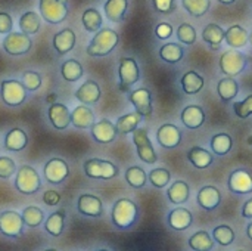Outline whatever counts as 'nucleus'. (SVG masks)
<instances>
[{"label":"nucleus","mask_w":252,"mask_h":251,"mask_svg":"<svg viewBox=\"0 0 252 251\" xmlns=\"http://www.w3.org/2000/svg\"><path fill=\"white\" fill-rule=\"evenodd\" d=\"M155 34H157L158 38H162V40L164 38H168L173 34V27L170 24H167V22H162V24H159L155 28Z\"/></svg>","instance_id":"obj_53"},{"label":"nucleus","mask_w":252,"mask_h":251,"mask_svg":"<svg viewBox=\"0 0 252 251\" xmlns=\"http://www.w3.org/2000/svg\"><path fill=\"white\" fill-rule=\"evenodd\" d=\"M65 226V210L53 212L44 222V231L52 237H61Z\"/></svg>","instance_id":"obj_26"},{"label":"nucleus","mask_w":252,"mask_h":251,"mask_svg":"<svg viewBox=\"0 0 252 251\" xmlns=\"http://www.w3.org/2000/svg\"><path fill=\"white\" fill-rule=\"evenodd\" d=\"M100 95H102L100 87H99V84H97L96 81H93V80L84 81V83L77 89V92H75V98H77L81 104H84V105H93V104H96V102L100 99Z\"/></svg>","instance_id":"obj_19"},{"label":"nucleus","mask_w":252,"mask_h":251,"mask_svg":"<svg viewBox=\"0 0 252 251\" xmlns=\"http://www.w3.org/2000/svg\"><path fill=\"white\" fill-rule=\"evenodd\" d=\"M22 219H24V223L30 228H38L43 222H44V213L40 207H35V206H30V207H25L22 210Z\"/></svg>","instance_id":"obj_39"},{"label":"nucleus","mask_w":252,"mask_h":251,"mask_svg":"<svg viewBox=\"0 0 252 251\" xmlns=\"http://www.w3.org/2000/svg\"><path fill=\"white\" fill-rule=\"evenodd\" d=\"M22 84L27 87L28 92H35L41 87V75L37 72V71H31V70H27L22 72Z\"/></svg>","instance_id":"obj_46"},{"label":"nucleus","mask_w":252,"mask_h":251,"mask_svg":"<svg viewBox=\"0 0 252 251\" xmlns=\"http://www.w3.org/2000/svg\"><path fill=\"white\" fill-rule=\"evenodd\" d=\"M188 158L196 169H207L214 161V157L205 148H201V146L190 148L188 152Z\"/></svg>","instance_id":"obj_29"},{"label":"nucleus","mask_w":252,"mask_h":251,"mask_svg":"<svg viewBox=\"0 0 252 251\" xmlns=\"http://www.w3.org/2000/svg\"><path fill=\"white\" fill-rule=\"evenodd\" d=\"M81 21H83L84 28L87 31H90V33H96L102 27V15L94 7L86 9L84 13H83V16H81Z\"/></svg>","instance_id":"obj_38"},{"label":"nucleus","mask_w":252,"mask_h":251,"mask_svg":"<svg viewBox=\"0 0 252 251\" xmlns=\"http://www.w3.org/2000/svg\"><path fill=\"white\" fill-rule=\"evenodd\" d=\"M182 87L186 95H196L204 87V78L198 72L189 71L182 77Z\"/></svg>","instance_id":"obj_35"},{"label":"nucleus","mask_w":252,"mask_h":251,"mask_svg":"<svg viewBox=\"0 0 252 251\" xmlns=\"http://www.w3.org/2000/svg\"><path fill=\"white\" fill-rule=\"evenodd\" d=\"M242 216L245 219H252V200L245 203V206L242 209Z\"/></svg>","instance_id":"obj_54"},{"label":"nucleus","mask_w":252,"mask_h":251,"mask_svg":"<svg viewBox=\"0 0 252 251\" xmlns=\"http://www.w3.org/2000/svg\"><path fill=\"white\" fill-rule=\"evenodd\" d=\"M41 18L49 24H61L68 15V0H40Z\"/></svg>","instance_id":"obj_6"},{"label":"nucleus","mask_w":252,"mask_h":251,"mask_svg":"<svg viewBox=\"0 0 252 251\" xmlns=\"http://www.w3.org/2000/svg\"><path fill=\"white\" fill-rule=\"evenodd\" d=\"M217 92H219V96L221 98L223 102H229V101H232L238 95L239 86H238V83L232 77H226V78L219 81Z\"/></svg>","instance_id":"obj_36"},{"label":"nucleus","mask_w":252,"mask_h":251,"mask_svg":"<svg viewBox=\"0 0 252 251\" xmlns=\"http://www.w3.org/2000/svg\"><path fill=\"white\" fill-rule=\"evenodd\" d=\"M226 37V31L217 24H208L202 31V38L211 44L213 49H219Z\"/></svg>","instance_id":"obj_33"},{"label":"nucleus","mask_w":252,"mask_h":251,"mask_svg":"<svg viewBox=\"0 0 252 251\" xmlns=\"http://www.w3.org/2000/svg\"><path fill=\"white\" fill-rule=\"evenodd\" d=\"M154 6L161 13H170L176 7V0H154Z\"/></svg>","instance_id":"obj_50"},{"label":"nucleus","mask_w":252,"mask_h":251,"mask_svg":"<svg viewBox=\"0 0 252 251\" xmlns=\"http://www.w3.org/2000/svg\"><path fill=\"white\" fill-rule=\"evenodd\" d=\"M193 216L188 209H174L168 215V225L176 231H186L192 225Z\"/></svg>","instance_id":"obj_25"},{"label":"nucleus","mask_w":252,"mask_h":251,"mask_svg":"<svg viewBox=\"0 0 252 251\" xmlns=\"http://www.w3.org/2000/svg\"><path fill=\"white\" fill-rule=\"evenodd\" d=\"M227 186L235 194H250L252 192V176L245 170H236L230 175Z\"/></svg>","instance_id":"obj_17"},{"label":"nucleus","mask_w":252,"mask_h":251,"mask_svg":"<svg viewBox=\"0 0 252 251\" xmlns=\"http://www.w3.org/2000/svg\"><path fill=\"white\" fill-rule=\"evenodd\" d=\"M15 188L18 192L24 195H32L40 191L41 188V179L31 166H22L16 170L15 178Z\"/></svg>","instance_id":"obj_4"},{"label":"nucleus","mask_w":252,"mask_h":251,"mask_svg":"<svg viewBox=\"0 0 252 251\" xmlns=\"http://www.w3.org/2000/svg\"><path fill=\"white\" fill-rule=\"evenodd\" d=\"M16 173V164L9 157H0V179H9Z\"/></svg>","instance_id":"obj_48"},{"label":"nucleus","mask_w":252,"mask_h":251,"mask_svg":"<svg viewBox=\"0 0 252 251\" xmlns=\"http://www.w3.org/2000/svg\"><path fill=\"white\" fill-rule=\"evenodd\" d=\"M233 109L239 118H248L252 114V95H250L242 102H236L233 105Z\"/></svg>","instance_id":"obj_49"},{"label":"nucleus","mask_w":252,"mask_h":251,"mask_svg":"<svg viewBox=\"0 0 252 251\" xmlns=\"http://www.w3.org/2000/svg\"><path fill=\"white\" fill-rule=\"evenodd\" d=\"M27 145H28V136L19 127L10 129L4 136V148L10 152H19L25 149Z\"/></svg>","instance_id":"obj_23"},{"label":"nucleus","mask_w":252,"mask_h":251,"mask_svg":"<svg viewBox=\"0 0 252 251\" xmlns=\"http://www.w3.org/2000/svg\"><path fill=\"white\" fill-rule=\"evenodd\" d=\"M189 247L196 251L211 250L214 247V241L205 231H199L189 240Z\"/></svg>","instance_id":"obj_42"},{"label":"nucleus","mask_w":252,"mask_h":251,"mask_svg":"<svg viewBox=\"0 0 252 251\" xmlns=\"http://www.w3.org/2000/svg\"><path fill=\"white\" fill-rule=\"evenodd\" d=\"M159 56L168 64H177L183 58V47L177 43H167L159 49Z\"/></svg>","instance_id":"obj_37"},{"label":"nucleus","mask_w":252,"mask_h":251,"mask_svg":"<svg viewBox=\"0 0 252 251\" xmlns=\"http://www.w3.org/2000/svg\"><path fill=\"white\" fill-rule=\"evenodd\" d=\"M180 118L188 129H199L205 121V112L198 105H189L182 111Z\"/></svg>","instance_id":"obj_24"},{"label":"nucleus","mask_w":252,"mask_h":251,"mask_svg":"<svg viewBox=\"0 0 252 251\" xmlns=\"http://www.w3.org/2000/svg\"><path fill=\"white\" fill-rule=\"evenodd\" d=\"M84 173L90 179H100V180H109L115 176H118V167L106 160L100 158H90L83 164Z\"/></svg>","instance_id":"obj_5"},{"label":"nucleus","mask_w":252,"mask_h":251,"mask_svg":"<svg viewBox=\"0 0 252 251\" xmlns=\"http://www.w3.org/2000/svg\"><path fill=\"white\" fill-rule=\"evenodd\" d=\"M177 37L185 44H193L196 41V31L190 24H182L177 30Z\"/></svg>","instance_id":"obj_47"},{"label":"nucleus","mask_w":252,"mask_h":251,"mask_svg":"<svg viewBox=\"0 0 252 251\" xmlns=\"http://www.w3.org/2000/svg\"><path fill=\"white\" fill-rule=\"evenodd\" d=\"M59 201H61V195H59L56 191H46V192L43 194V203H44L46 206L55 207V206L59 204Z\"/></svg>","instance_id":"obj_52"},{"label":"nucleus","mask_w":252,"mask_h":251,"mask_svg":"<svg viewBox=\"0 0 252 251\" xmlns=\"http://www.w3.org/2000/svg\"><path fill=\"white\" fill-rule=\"evenodd\" d=\"M232 145H233L232 136L227 133H219L211 139V149L217 155H226L232 149Z\"/></svg>","instance_id":"obj_40"},{"label":"nucleus","mask_w":252,"mask_h":251,"mask_svg":"<svg viewBox=\"0 0 252 251\" xmlns=\"http://www.w3.org/2000/svg\"><path fill=\"white\" fill-rule=\"evenodd\" d=\"M247 234H248V238L252 241V223L248 225V229H247Z\"/></svg>","instance_id":"obj_55"},{"label":"nucleus","mask_w":252,"mask_h":251,"mask_svg":"<svg viewBox=\"0 0 252 251\" xmlns=\"http://www.w3.org/2000/svg\"><path fill=\"white\" fill-rule=\"evenodd\" d=\"M118 41H120V37H118L117 31H114L111 28H102L96 33V36L89 43L87 55L94 56V58L106 56L115 49Z\"/></svg>","instance_id":"obj_1"},{"label":"nucleus","mask_w":252,"mask_h":251,"mask_svg":"<svg viewBox=\"0 0 252 251\" xmlns=\"http://www.w3.org/2000/svg\"><path fill=\"white\" fill-rule=\"evenodd\" d=\"M128 1L127 0H108L103 6L105 15L112 22H121L126 16Z\"/></svg>","instance_id":"obj_27"},{"label":"nucleus","mask_w":252,"mask_h":251,"mask_svg":"<svg viewBox=\"0 0 252 251\" xmlns=\"http://www.w3.org/2000/svg\"><path fill=\"white\" fill-rule=\"evenodd\" d=\"M47 117L50 124L58 130H65L71 124V112L68 107L59 102H53L47 108Z\"/></svg>","instance_id":"obj_13"},{"label":"nucleus","mask_w":252,"mask_h":251,"mask_svg":"<svg viewBox=\"0 0 252 251\" xmlns=\"http://www.w3.org/2000/svg\"><path fill=\"white\" fill-rule=\"evenodd\" d=\"M189 194H190L189 185L186 182H183V180L174 182L168 188V191H167V197H168L170 203H173V204H183V203H186L189 200Z\"/></svg>","instance_id":"obj_31"},{"label":"nucleus","mask_w":252,"mask_h":251,"mask_svg":"<svg viewBox=\"0 0 252 251\" xmlns=\"http://www.w3.org/2000/svg\"><path fill=\"white\" fill-rule=\"evenodd\" d=\"M126 180L127 183L131 186V188H136V189H140L146 185V173L143 172V169L137 167V166H133V167H128L126 170Z\"/></svg>","instance_id":"obj_41"},{"label":"nucleus","mask_w":252,"mask_h":251,"mask_svg":"<svg viewBox=\"0 0 252 251\" xmlns=\"http://www.w3.org/2000/svg\"><path fill=\"white\" fill-rule=\"evenodd\" d=\"M226 41L229 46L238 49V47H244L248 40H250V36L247 33V30L241 25H232L227 31H226Z\"/></svg>","instance_id":"obj_30"},{"label":"nucleus","mask_w":252,"mask_h":251,"mask_svg":"<svg viewBox=\"0 0 252 251\" xmlns=\"http://www.w3.org/2000/svg\"><path fill=\"white\" fill-rule=\"evenodd\" d=\"M24 219L22 215L13 210H6L0 213V234L18 240L24 234Z\"/></svg>","instance_id":"obj_7"},{"label":"nucleus","mask_w":252,"mask_h":251,"mask_svg":"<svg viewBox=\"0 0 252 251\" xmlns=\"http://www.w3.org/2000/svg\"><path fill=\"white\" fill-rule=\"evenodd\" d=\"M213 235H214V240L220 246H223V247H227V246H230L235 241V231L230 226H227V225L217 226L214 229Z\"/></svg>","instance_id":"obj_44"},{"label":"nucleus","mask_w":252,"mask_h":251,"mask_svg":"<svg viewBox=\"0 0 252 251\" xmlns=\"http://www.w3.org/2000/svg\"><path fill=\"white\" fill-rule=\"evenodd\" d=\"M13 22L12 16L6 12H0V34H7L12 31Z\"/></svg>","instance_id":"obj_51"},{"label":"nucleus","mask_w":252,"mask_h":251,"mask_svg":"<svg viewBox=\"0 0 252 251\" xmlns=\"http://www.w3.org/2000/svg\"><path fill=\"white\" fill-rule=\"evenodd\" d=\"M248 143H250V145L252 146V136H250V138H248Z\"/></svg>","instance_id":"obj_57"},{"label":"nucleus","mask_w":252,"mask_h":251,"mask_svg":"<svg viewBox=\"0 0 252 251\" xmlns=\"http://www.w3.org/2000/svg\"><path fill=\"white\" fill-rule=\"evenodd\" d=\"M247 67V56L238 50H227L220 56V70L227 77L241 74Z\"/></svg>","instance_id":"obj_10"},{"label":"nucleus","mask_w":252,"mask_h":251,"mask_svg":"<svg viewBox=\"0 0 252 251\" xmlns=\"http://www.w3.org/2000/svg\"><path fill=\"white\" fill-rule=\"evenodd\" d=\"M158 143L164 148H176L182 141V132L174 124H164L157 132Z\"/></svg>","instance_id":"obj_18"},{"label":"nucleus","mask_w":252,"mask_h":251,"mask_svg":"<svg viewBox=\"0 0 252 251\" xmlns=\"http://www.w3.org/2000/svg\"><path fill=\"white\" fill-rule=\"evenodd\" d=\"M118 74H120V90L127 92L134 83L139 81L140 77V71H139V65L133 58H123L120 62V68H118Z\"/></svg>","instance_id":"obj_11"},{"label":"nucleus","mask_w":252,"mask_h":251,"mask_svg":"<svg viewBox=\"0 0 252 251\" xmlns=\"http://www.w3.org/2000/svg\"><path fill=\"white\" fill-rule=\"evenodd\" d=\"M94 123V112L87 105H78L71 112V124L75 129H90Z\"/></svg>","instance_id":"obj_20"},{"label":"nucleus","mask_w":252,"mask_h":251,"mask_svg":"<svg viewBox=\"0 0 252 251\" xmlns=\"http://www.w3.org/2000/svg\"><path fill=\"white\" fill-rule=\"evenodd\" d=\"M111 219L118 229H128L137 219V206L128 198H121L114 204Z\"/></svg>","instance_id":"obj_2"},{"label":"nucleus","mask_w":252,"mask_h":251,"mask_svg":"<svg viewBox=\"0 0 252 251\" xmlns=\"http://www.w3.org/2000/svg\"><path fill=\"white\" fill-rule=\"evenodd\" d=\"M182 4L192 16H202L208 12L211 0H182Z\"/></svg>","instance_id":"obj_43"},{"label":"nucleus","mask_w":252,"mask_h":251,"mask_svg":"<svg viewBox=\"0 0 252 251\" xmlns=\"http://www.w3.org/2000/svg\"><path fill=\"white\" fill-rule=\"evenodd\" d=\"M250 41H251V44H252V33L250 34Z\"/></svg>","instance_id":"obj_58"},{"label":"nucleus","mask_w":252,"mask_h":251,"mask_svg":"<svg viewBox=\"0 0 252 251\" xmlns=\"http://www.w3.org/2000/svg\"><path fill=\"white\" fill-rule=\"evenodd\" d=\"M75 46V33L71 28H63L53 36V47L59 55H66Z\"/></svg>","instance_id":"obj_22"},{"label":"nucleus","mask_w":252,"mask_h":251,"mask_svg":"<svg viewBox=\"0 0 252 251\" xmlns=\"http://www.w3.org/2000/svg\"><path fill=\"white\" fill-rule=\"evenodd\" d=\"M128 101L134 105L136 111L140 112L143 117L152 115V96L148 89H137L130 92Z\"/></svg>","instance_id":"obj_16"},{"label":"nucleus","mask_w":252,"mask_h":251,"mask_svg":"<svg viewBox=\"0 0 252 251\" xmlns=\"http://www.w3.org/2000/svg\"><path fill=\"white\" fill-rule=\"evenodd\" d=\"M27 87L22 81L15 78H7L0 83V98L7 107H19L27 99Z\"/></svg>","instance_id":"obj_3"},{"label":"nucleus","mask_w":252,"mask_h":251,"mask_svg":"<svg viewBox=\"0 0 252 251\" xmlns=\"http://www.w3.org/2000/svg\"><path fill=\"white\" fill-rule=\"evenodd\" d=\"M77 210L80 215L87 217H99L103 213V206L100 198L92 194H83L78 197L77 201Z\"/></svg>","instance_id":"obj_15"},{"label":"nucleus","mask_w":252,"mask_h":251,"mask_svg":"<svg viewBox=\"0 0 252 251\" xmlns=\"http://www.w3.org/2000/svg\"><path fill=\"white\" fill-rule=\"evenodd\" d=\"M220 3H223V4H232V3H235L236 0H219Z\"/></svg>","instance_id":"obj_56"},{"label":"nucleus","mask_w":252,"mask_h":251,"mask_svg":"<svg viewBox=\"0 0 252 251\" xmlns=\"http://www.w3.org/2000/svg\"><path fill=\"white\" fill-rule=\"evenodd\" d=\"M148 178H149V182L152 183V186H155V188H165L170 183L171 175L165 169H154L149 173Z\"/></svg>","instance_id":"obj_45"},{"label":"nucleus","mask_w":252,"mask_h":251,"mask_svg":"<svg viewBox=\"0 0 252 251\" xmlns=\"http://www.w3.org/2000/svg\"><path fill=\"white\" fill-rule=\"evenodd\" d=\"M84 74L83 65L75 59H68L61 65V75L65 81H78Z\"/></svg>","instance_id":"obj_32"},{"label":"nucleus","mask_w":252,"mask_h":251,"mask_svg":"<svg viewBox=\"0 0 252 251\" xmlns=\"http://www.w3.org/2000/svg\"><path fill=\"white\" fill-rule=\"evenodd\" d=\"M40 25H41V18L34 10H28L19 18V28L22 33L35 34L40 30Z\"/></svg>","instance_id":"obj_34"},{"label":"nucleus","mask_w":252,"mask_h":251,"mask_svg":"<svg viewBox=\"0 0 252 251\" xmlns=\"http://www.w3.org/2000/svg\"><path fill=\"white\" fill-rule=\"evenodd\" d=\"M43 173H44V178L49 183L52 185H59L62 183L68 175H69V166L65 160L62 158H52L49 160L44 167H43Z\"/></svg>","instance_id":"obj_12"},{"label":"nucleus","mask_w":252,"mask_h":251,"mask_svg":"<svg viewBox=\"0 0 252 251\" xmlns=\"http://www.w3.org/2000/svg\"><path fill=\"white\" fill-rule=\"evenodd\" d=\"M92 130V136L93 139L97 142V143H102V145H106V143H111L115 141L117 138V126H114L109 120L103 118L97 123H93V126L90 127Z\"/></svg>","instance_id":"obj_14"},{"label":"nucleus","mask_w":252,"mask_h":251,"mask_svg":"<svg viewBox=\"0 0 252 251\" xmlns=\"http://www.w3.org/2000/svg\"><path fill=\"white\" fill-rule=\"evenodd\" d=\"M133 142L136 145L137 155L142 161H145L148 164H155L158 161V157H157L152 142L149 139V130L146 127L136 129L133 132Z\"/></svg>","instance_id":"obj_8"},{"label":"nucleus","mask_w":252,"mask_h":251,"mask_svg":"<svg viewBox=\"0 0 252 251\" xmlns=\"http://www.w3.org/2000/svg\"><path fill=\"white\" fill-rule=\"evenodd\" d=\"M221 203V194L216 186H204L198 192V204L207 212L216 210Z\"/></svg>","instance_id":"obj_21"},{"label":"nucleus","mask_w":252,"mask_h":251,"mask_svg":"<svg viewBox=\"0 0 252 251\" xmlns=\"http://www.w3.org/2000/svg\"><path fill=\"white\" fill-rule=\"evenodd\" d=\"M142 118H143V115H142L140 112H137V111H134V112H128V114H126V115L120 117V118L117 120V124H115V126H117V130H118V133H121V135L133 133V132L137 129V126L140 124Z\"/></svg>","instance_id":"obj_28"},{"label":"nucleus","mask_w":252,"mask_h":251,"mask_svg":"<svg viewBox=\"0 0 252 251\" xmlns=\"http://www.w3.org/2000/svg\"><path fill=\"white\" fill-rule=\"evenodd\" d=\"M32 46V40L27 33H7L3 40V49L6 53L12 56H21L30 52Z\"/></svg>","instance_id":"obj_9"}]
</instances>
